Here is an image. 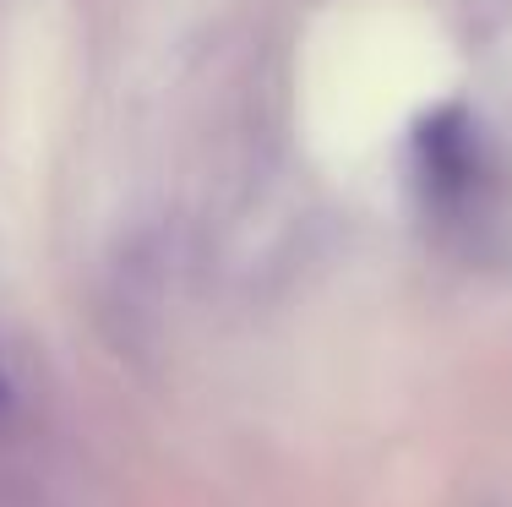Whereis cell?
Masks as SVG:
<instances>
[{"instance_id":"6da1fadb","label":"cell","mask_w":512,"mask_h":507,"mask_svg":"<svg viewBox=\"0 0 512 507\" xmlns=\"http://www.w3.org/2000/svg\"><path fill=\"white\" fill-rule=\"evenodd\" d=\"M420 159H425V180L442 202L469 197L474 180H480V142H474V126L463 120V110L436 115L420 131Z\"/></svg>"},{"instance_id":"7a4b0ae2","label":"cell","mask_w":512,"mask_h":507,"mask_svg":"<svg viewBox=\"0 0 512 507\" xmlns=\"http://www.w3.org/2000/svg\"><path fill=\"white\" fill-rule=\"evenodd\" d=\"M11 409V382H6V366H0V415Z\"/></svg>"}]
</instances>
